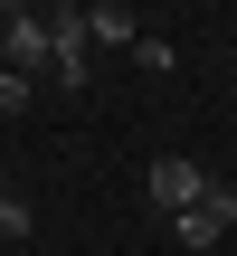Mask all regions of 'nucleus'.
Here are the masks:
<instances>
[{"instance_id": "nucleus-4", "label": "nucleus", "mask_w": 237, "mask_h": 256, "mask_svg": "<svg viewBox=\"0 0 237 256\" xmlns=\"http://www.w3.org/2000/svg\"><path fill=\"white\" fill-rule=\"evenodd\" d=\"M57 76L86 86L95 76V38H86V10H57Z\"/></svg>"}, {"instance_id": "nucleus-5", "label": "nucleus", "mask_w": 237, "mask_h": 256, "mask_svg": "<svg viewBox=\"0 0 237 256\" xmlns=\"http://www.w3.org/2000/svg\"><path fill=\"white\" fill-rule=\"evenodd\" d=\"M86 38H95V48H142V19H133L124 0H95V10H86Z\"/></svg>"}, {"instance_id": "nucleus-7", "label": "nucleus", "mask_w": 237, "mask_h": 256, "mask_svg": "<svg viewBox=\"0 0 237 256\" xmlns=\"http://www.w3.org/2000/svg\"><path fill=\"white\" fill-rule=\"evenodd\" d=\"M0 114H28V76H10V66H0Z\"/></svg>"}, {"instance_id": "nucleus-6", "label": "nucleus", "mask_w": 237, "mask_h": 256, "mask_svg": "<svg viewBox=\"0 0 237 256\" xmlns=\"http://www.w3.org/2000/svg\"><path fill=\"white\" fill-rule=\"evenodd\" d=\"M10 238H28V200H0V247Z\"/></svg>"}, {"instance_id": "nucleus-3", "label": "nucleus", "mask_w": 237, "mask_h": 256, "mask_svg": "<svg viewBox=\"0 0 237 256\" xmlns=\"http://www.w3.org/2000/svg\"><path fill=\"white\" fill-rule=\"evenodd\" d=\"M200 190H209V171H200L190 152H162V162H152V209H162V218H180Z\"/></svg>"}, {"instance_id": "nucleus-8", "label": "nucleus", "mask_w": 237, "mask_h": 256, "mask_svg": "<svg viewBox=\"0 0 237 256\" xmlns=\"http://www.w3.org/2000/svg\"><path fill=\"white\" fill-rule=\"evenodd\" d=\"M0 200H10V190H0Z\"/></svg>"}, {"instance_id": "nucleus-2", "label": "nucleus", "mask_w": 237, "mask_h": 256, "mask_svg": "<svg viewBox=\"0 0 237 256\" xmlns=\"http://www.w3.org/2000/svg\"><path fill=\"white\" fill-rule=\"evenodd\" d=\"M228 228H237V190H228V180H209V190L171 218V238H180V247H228Z\"/></svg>"}, {"instance_id": "nucleus-1", "label": "nucleus", "mask_w": 237, "mask_h": 256, "mask_svg": "<svg viewBox=\"0 0 237 256\" xmlns=\"http://www.w3.org/2000/svg\"><path fill=\"white\" fill-rule=\"evenodd\" d=\"M0 57H10V76L57 66V19L48 10H0Z\"/></svg>"}]
</instances>
